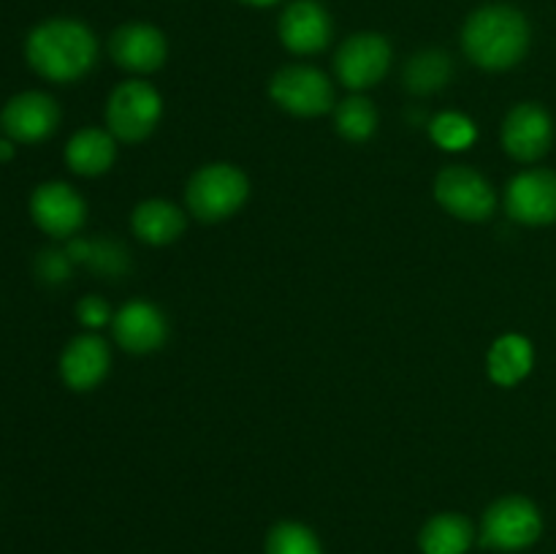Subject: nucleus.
Instances as JSON below:
<instances>
[{"label":"nucleus","mask_w":556,"mask_h":554,"mask_svg":"<svg viewBox=\"0 0 556 554\" xmlns=\"http://www.w3.org/2000/svg\"><path fill=\"white\" fill-rule=\"evenodd\" d=\"M25 58L43 79L76 81L96 65L98 41L85 22L47 20L27 36Z\"/></svg>","instance_id":"nucleus-1"},{"label":"nucleus","mask_w":556,"mask_h":554,"mask_svg":"<svg viewBox=\"0 0 556 554\" xmlns=\"http://www.w3.org/2000/svg\"><path fill=\"white\" fill-rule=\"evenodd\" d=\"M462 47L476 65L486 71H505L519 63L530 47V25L514 5H483L462 30Z\"/></svg>","instance_id":"nucleus-2"},{"label":"nucleus","mask_w":556,"mask_h":554,"mask_svg":"<svg viewBox=\"0 0 556 554\" xmlns=\"http://www.w3.org/2000/svg\"><path fill=\"white\" fill-rule=\"evenodd\" d=\"M248 193V177L237 166H231V163H210V166L199 168L190 177L185 199H188V210L199 221L215 223L242 210Z\"/></svg>","instance_id":"nucleus-3"},{"label":"nucleus","mask_w":556,"mask_h":554,"mask_svg":"<svg viewBox=\"0 0 556 554\" xmlns=\"http://www.w3.org/2000/svg\"><path fill=\"white\" fill-rule=\"evenodd\" d=\"M543 532V516L532 500L508 494L489 505L481 521V543L494 552H521Z\"/></svg>","instance_id":"nucleus-4"},{"label":"nucleus","mask_w":556,"mask_h":554,"mask_svg":"<svg viewBox=\"0 0 556 554\" xmlns=\"http://www.w3.org/2000/svg\"><path fill=\"white\" fill-rule=\"evenodd\" d=\"M163 103L150 81H123L106 103L109 134L119 141H141L155 130Z\"/></svg>","instance_id":"nucleus-5"},{"label":"nucleus","mask_w":556,"mask_h":554,"mask_svg":"<svg viewBox=\"0 0 556 554\" xmlns=\"http://www.w3.org/2000/svg\"><path fill=\"white\" fill-rule=\"evenodd\" d=\"M434 199L462 221H486L497 204L492 185L470 166L443 168L434 179Z\"/></svg>","instance_id":"nucleus-6"},{"label":"nucleus","mask_w":556,"mask_h":554,"mask_svg":"<svg viewBox=\"0 0 556 554\" xmlns=\"http://www.w3.org/2000/svg\"><path fill=\"white\" fill-rule=\"evenodd\" d=\"M271 98L280 103L286 112L299 114V117H318L334 106V87L320 74L318 68L309 65H288L277 71L269 85Z\"/></svg>","instance_id":"nucleus-7"},{"label":"nucleus","mask_w":556,"mask_h":554,"mask_svg":"<svg viewBox=\"0 0 556 554\" xmlns=\"http://www.w3.org/2000/svg\"><path fill=\"white\" fill-rule=\"evenodd\" d=\"M391 65V43L378 33H356L340 47L334 58L337 76L351 90L378 85Z\"/></svg>","instance_id":"nucleus-8"},{"label":"nucleus","mask_w":556,"mask_h":554,"mask_svg":"<svg viewBox=\"0 0 556 554\" xmlns=\"http://www.w3.org/2000/svg\"><path fill=\"white\" fill-rule=\"evenodd\" d=\"M505 210L514 221L527 226L556 223V174L548 168H532L510 179L505 190Z\"/></svg>","instance_id":"nucleus-9"},{"label":"nucleus","mask_w":556,"mask_h":554,"mask_svg":"<svg viewBox=\"0 0 556 554\" xmlns=\"http://www.w3.org/2000/svg\"><path fill=\"white\" fill-rule=\"evenodd\" d=\"M60 123V109L52 96L47 92H20L11 98L0 114V125L5 134L22 144H36V141L49 139Z\"/></svg>","instance_id":"nucleus-10"},{"label":"nucleus","mask_w":556,"mask_h":554,"mask_svg":"<svg viewBox=\"0 0 556 554\" xmlns=\"http://www.w3.org/2000/svg\"><path fill=\"white\" fill-rule=\"evenodd\" d=\"M30 215L43 234L63 239L79 231L87 206L71 185L43 182L38 185L30 199Z\"/></svg>","instance_id":"nucleus-11"},{"label":"nucleus","mask_w":556,"mask_h":554,"mask_svg":"<svg viewBox=\"0 0 556 554\" xmlns=\"http://www.w3.org/2000/svg\"><path fill=\"white\" fill-rule=\"evenodd\" d=\"M552 117L538 103H519V106L510 109L503 123V147L516 161L532 163L543 158L552 147Z\"/></svg>","instance_id":"nucleus-12"},{"label":"nucleus","mask_w":556,"mask_h":554,"mask_svg":"<svg viewBox=\"0 0 556 554\" xmlns=\"http://www.w3.org/2000/svg\"><path fill=\"white\" fill-rule=\"evenodd\" d=\"M166 38L157 27L144 25V22H130L114 30L109 41V54L114 63L125 71L136 74H152L166 63Z\"/></svg>","instance_id":"nucleus-13"},{"label":"nucleus","mask_w":556,"mask_h":554,"mask_svg":"<svg viewBox=\"0 0 556 554\" xmlns=\"http://www.w3.org/2000/svg\"><path fill=\"white\" fill-rule=\"evenodd\" d=\"M112 331L114 340L125 351L150 353L157 351L166 342L168 324L155 304L136 299V302H128L125 307H119V313L112 318Z\"/></svg>","instance_id":"nucleus-14"},{"label":"nucleus","mask_w":556,"mask_h":554,"mask_svg":"<svg viewBox=\"0 0 556 554\" xmlns=\"http://www.w3.org/2000/svg\"><path fill=\"white\" fill-rule=\"evenodd\" d=\"M280 38L291 52L315 54L331 41V20L324 5L296 0L280 16Z\"/></svg>","instance_id":"nucleus-15"},{"label":"nucleus","mask_w":556,"mask_h":554,"mask_svg":"<svg viewBox=\"0 0 556 554\" xmlns=\"http://www.w3.org/2000/svg\"><path fill=\"white\" fill-rule=\"evenodd\" d=\"M112 353L98 335H81L65 345L60 356V375L74 391H90L106 378Z\"/></svg>","instance_id":"nucleus-16"},{"label":"nucleus","mask_w":556,"mask_h":554,"mask_svg":"<svg viewBox=\"0 0 556 554\" xmlns=\"http://www.w3.org/2000/svg\"><path fill=\"white\" fill-rule=\"evenodd\" d=\"M114 158H117L114 136L101 128L79 130L71 136L68 147H65V163L71 166V172L81 174V177H98V174L109 172Z\"/></svg>","instance_id":"nucleus-17"},{"label":"nucleus","mask_w":556,"mask_h":554,"mask_svg":"<svg viewBox=\"0 0 556 554\" xmlns=\"http://www.w3.org/2000/svg\"><path fill=\"white\" fill-rule=\"evenodd\" d=\"M532 362H535V351L527 337L503 335L489 348V378L497 386H516L530 375Z\"/></svg>","instance_id":"nucleus-18"},{"label":"nucleus","mask_w":556,"mask_h":554,"mask_svg":"<svg viewBox=\"0 0 556 554\" xmlns=\"http://www.w3.org/2000/svg\"><path fill=\"white\" fill-rule=\"evenodd\" d=\"M472 541H476V527L462 514L432 516L418 536L424 554H467Z\"/></svg>","instance_id":"nucleus-19"},{"label":"nucleus","mask_w":556,"mask_h":554,"mask_svg":"<svg viewBox=\"0 0 556 554\" xmlns=\"http://www.w3.org/2000/svg\"><path fill=\"white\" fill-rule=\"evenodd\" d=\"M134 231L141 242L168 244L185 231V215L174 204L161 199L144 201L134 212Z\"/></svg>","instance_id":"nucleus-20"},{"label":"nucleus","mask_w":556,"mask_h":554,"mask_svg":"<svg viewBox=\"0 0 556 554\" xmlns=\"http://www.w3.org/2000/svg\"><path fill=\"white\" fill-rule=\"evenodd\" d=\"M451 58L440 49H424L416 58L407 60L405 65V87L416 96H429L448 85L451 79Z\"/></svg>","instance_id":"nucleus-21"},{"label":"nucleus","mask_w":556,"mask_h":554,"mask_svg":"<svg viewBox=\"0 0 556 554\" xmlns=\"http://www.w3.org/2000/svg\"><path fill=\"white\" fill-rule=\"evenodd\" d=\"M334 123L340 136H345L348 141H367L378 128V112L367 98L353 96L337 106Z\"/></svg>","instance_id":"nucleus-22"},{"label":"nucleus","mask_w":556,"mask_h":554,"mask_svg":"<svg viewBox=\"0 0 556 554\" xmlns=\"http://www.w3.org/2000/svg\"><path fill=\"white\" fill-rule=\"evenodd\" d=\"M266 554H324L318 536L299 521H280L269 530Z\"/></svg>","instance_id":"nucleus-23"},{"label":"nucleus","mask_w":556,"mask_h":554,"mask_svg":"<svg viewBox=\"0 0 556 554\" xmlns=\"http://www.w3.org/2000/svg\"><path fill=\"white\" fill-rule=\"evenodd\" d=\"M429 134H432L434 144H440L443 150H467L476 141L478 130L476 123L470 117H465V114L443 112L432 119Z\"/></svg>","instance_id":"nucleus-24"},{"label":"nucleus","mask_w":556,"mask_h":554,"mask_svg":"<svg viewBox=\"0 0 556 554\" xmlns=\"http://www.w3.org/2000/svg\"><path fill=\"white\" fill-rule=\"evenodd\" d=\"M76 315H79V320L85 326H90V329H101V326H106L109 320H112V310H109V304L103 302L101 297H85L79 304H76Z\"/></svg>","instance_id":"nucleus-25"},{"label":"nucleus","mask_w":556,"mask_h":554,"mask_svg":"<svg viewBox=\"0 0 556 554\" xmlns=\"http://www.w3.org/2000/svg\"><path fill=\"white\" fill-rule=\"evenodd\" d=\"M41 275L52 277V280H60L68 275V261L63 259V253H43L41 259Z\"/></svg>","instance_id":"nucleus-26"},{"label":"nucleus","mask_w":556,"mask_h":554,"mask_svg":"<svg viewBox=\"0 0 556 554\" xmlns=\"http://www.w3.org/2000/svg\"><path fill=\"white\" fill-rule=\"evenodd\" d=\"M0 158H11L9 141H0Z\"/></svg>","instance_id":"nucleus-27"},{"label":"nucleus","mask_w":556,"mask_h":554,"mask_svg":"<svg viewBox=\"0 0 556 554\" xmlns=\"http://www.w3.org/2000/svg\"><path fill=\"white\" fill-rule=\"evenodd\" d=\"M242 3H248V5H271V3H277V0H242Z\"/></svg>","instance_id":"nucleus-28"}]
</instances>
